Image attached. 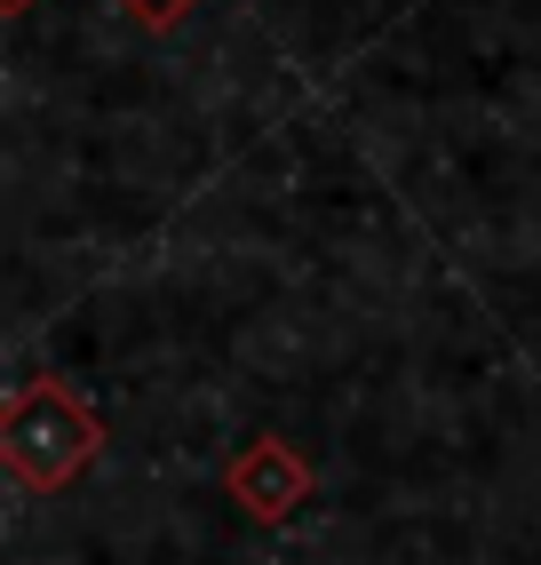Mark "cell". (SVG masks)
<instances>
[{
    "mask_svg": "<svg viewBox=\"0 0 541 565\" xmlns=\"http://www.w3.org/2000/svg\"><path fill=\"white\" fill-rule=\"evenodd\" d=\"M223 486H231V502H240V510L287 518L303 494H311V462H303L287 438H255V446H240V462L223 470Z\"/></svg>",
    "mask_w": 541,
    "mask_h": 565,
    "instance_id": "obj_2",
    "label": "cell"
},
{
    "mask_svg": "<svg viewBox=\"0 0 541 565\" xmlns=\"http://www.w3.org/2000/svg\"><path fill=\"white\" fill-rule=\"evenodd\" d=\"M120 9H128L144 32H168V24H183L191 9H200V0H120Z\"/></svg>",
    "mask_w": 541,
    "mask_h": 565,
    "instance_id": "obj_3",
    "label": "cell"
},
{
    "mask_svg": "<svg viewBox=\"0 0 541 565\" xmlns=\"http://www.w3.org/2000/svg\"><path fill=\"white\" fill-rule=\"evenodd\" d=\"M24 9H32V0H0V17H24Z\"/></svg>",
    "mask_w": 541,
    "mask_h": 565,
    "instance_id": "obj_4",
    "label": "cell"
},
{
    "mask_svg": "<svg viewBox=\"0 0 541 565\" xmlns=\"http://www.w3.org/2000/svg\"><path fill=\"white\" fill-rule=\"evenodd\" d=\"M0 446H9V470L24 478V486H64L72 470H88V455L104 446V430H96V414H88V398H72L64 383H17V398H9V423H0Z\"/></svg>",
    "mask_w": 541,
    "mask_h": 565,
    "instance_id": "obj_1",
    "label": "cell"
}]
</instances>
